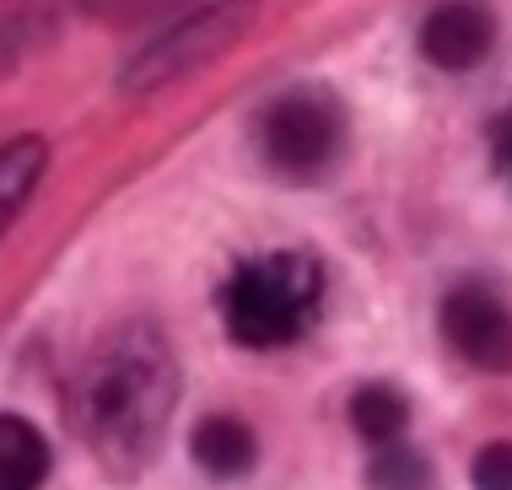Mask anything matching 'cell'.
Masks as SVG:
<instances>
[{
  "instance_id": "10",
  "label": "cell",
  "mask_w": 512,
  "mask_h": 490,
  "mask_svg": "<svg viewBox=\"0 0 512 490\" xmlns=\"http://www.w3.org/2000/svg\"><path fill=\"white\" fill-rule=\"evenodd\" d=\"M44 167H49L44 135H17V140L0 146V237L11 232V221L22 216V205L33 200Z\"/></svg>"
},
{
  "instance_id": "11",
  "label": "cell",
  "mask_w": 512,
  "mask_h": 490,
  "mask_svg": "<svg viewBox=\"0 0 512 490\" xmlns=\"http://www.w3.org/2000/svg\"><path fill=\"white\" fill-rule=\"evenodd\" d=\"M432 480V469H426V458L415 453L410 442H394V447H378L367 464V485L372 490H426Z\"/></svg>"
},
{
  "instance_id": "8",
  "label": "cell",
  "mask_w": 512,
  "mask_h": 490,
  "mask_svg": "<svg viewBox=\"0 0 512 490\" xmlns=\"http://www.w3.org/2000/svg\"><path fill=\"white\" fill-rule=\"evenodd\" d=\"M54 469L49 437L22 415H0V490H44Z\"/></svg>"
},
{
  "instance_id": "5",
  "label": "cell",
  "mask_w": 512,
  "mask_h": 490,
  "mask_svg": "<svg viewBox=\"0 0 512 490\" xmlns=\"http://www.w3.org/2000/svg\"><path fill=\"white\" fill-rule=\"evenodd\" d=\"M437 329L453 356L475 372H512V307L486 280H459L437 302Z\"/></svg>"
},
{
  "instance_id": "6",
  "label": "cell",
  "mask_w": 512,
  "mask_h": 490,
  "mask_svg": "<svg viewBox=\"0 0 512 490\" xmlns=\"http://www.w3.org/2000/svg\"><path fill=\"white\" fill-rule=\"evenodd\" d=\"M421 60L448 70V76H464V70L486 65L496 49V11L486 0H442L421 17Z\"/></svg>"
},
{
  "instance_id": "3",
  "label": "cell",
  "mask_w": 512,
  "mask_h": 490,
  "mask_svg": "<svg viewBox=\"0 0 512 490\" xmlns=\"http://www.w3.org/2000/svg\"><path fill=\"white\" fill-rule=\"evenodd\" d=\"M254 157L286 184H318L329 178L345 157L351 140V119H345L340 92L318 87V81H297V87L275 92L254 114Z\"/></svg>"
},
{
  "instance_id": "4",
  "label": "cell",
  "mask_w": 512,
  "mask_h": 490,
  "mask_svg": "<svg viewBox=\"0 0 512 490\" xmlns=\"http://www.w3.org/2000/svg\"><path fill=\"white\" fill-rule=\"evenodd\" d=\"M248 27V6L243 0H227V6H211V11H195V17L173 22L162 38H151V44L135 54L130 65H124V92H151V87H168L178 81L184 70L205 65L211 54H221Z\"/></svg>"
},
{
  "instance_id": "12",
  "label": "cell",
  "mask_w": 512,
  "mask_h": 490,
  "mask_svg": "<svg viewBox=\"0 0 512 490\" xmlns=\"http://www.w3.org/2000/svg\"><path fill=\"white\" fill-rule=\"evenodd\" d=\"M469 485L475 490H512V437L486 442L469 464Z\"/></svg>"
},
{
  "instance_id": "13",
  "label": "cell",
  "mask_w": 512,
  "mask_h": 490,
  "mask_svg": "<svg viewBox=\"0 0 512 490\" xmlns=\"http://www.w3.org/2000/svg\"><path fill=\"white\" fill-rule=\"evenodd\" d=\"M491 162H496V173L512 184V108L491 124Z\"/></svg>"
},
{
  "instance_id": "2",
  "label": "cell",
  "mask_w": 512,
  "mask_h": 490,
  "mask_svg": "<svg viewBox=\"0 0 512 490\" xmlns=\"http://www.w3.org/2000/svg\"><path fill=\"white\" fill-rule=\"evenodd\" d=\"M221 324L243 350H286L324 313V264L302 248H270L221 280Z\"/></svg>"
},
{
  "instance_id": "1",
  "label": "cell",
  "mask_w": 512,
  "mask_h": 490,
  "mask_svg": "<svg viewBox=\"0 0 512 490\" xmlns=\"http://www.w3.org/2000/svg\"><path fill=\"white\" fill-rule=\"evenodd\" d=\"M178 404V356L168 334L146 318L119 324L87 356L76 383V420L92 458L114 480H135L162 447Z\"/></svg>"
},
{
  "instance_id": "9",
  "label": "cell",
  "mask_w": 512,
  "mask_h": 490,
  "mask_svg": "<svg viewBox=\"0 0 512 490\" xmlns=\"http://www.w3.org/2000/svg\"><path fill=\"white\" fill-rule=\"evenodd\" d=\"M345 415H351V431L372 453L405 442V431H410V399L399 383H362L351 394V404H345Z\"/></svg>"
},
{
  "instance_id": "7",
  "label": "cell",
  "mask_w": 512,
  "mask_h": 490,
  "mask_svg": "<svg viewBox=\"0 0 512 490\" xmlns=\"http://www.w3.org/2000/svg\"><path fill=\"white\" fill-rule=\"evenodd\" d=\"M189 458H195V469L216 485L243 480V474L254 469V458H259L254 426L238 420V415H205L195 426V437H189Z\"/></svg>"
}]
</instances>
